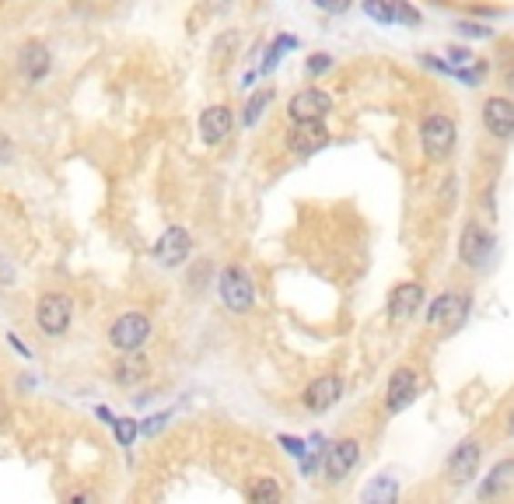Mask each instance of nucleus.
I'll return each mask as SVG.
<instances>
[{"mask_svg":"<svg viewBox=\"0 0 514 504\" xmlns=\"http://www.w3.org/2000/svg\"><path fill=\"white\" fill-rule=\"evenodd\" d=\"M333 67V60L326 56V53H315L312 60H308V74H322V70H329Z\"/></svg>","mask_w":514,"mask_h":504,"instance_id":"obj_27","label":"nucleus"},{"mask_svg":"<svg viewBox=\"0 0 514 504\" xmlns=\"http://www.w3.org/2000/svg\"><path fill=\"white\" fill-rule=\"evenodd\" d=\"M11 155H15L11 137H4V134H0V165H7V161H11Z\"/></svg>","mask_w":514,"mask_h":504,"instance_id":"obj_30","label":"nucleus"},{"mask_svg":"<svg viewBox=\"0 0 514 504\" xmlns=\"http://www.w3.org/2000/svg\"><path fill=\"white\" fill-rule=\"evenodd\" d=\"M189 252H193V238H189V231L179 228V225H172V228L157 238L155 259L161 263V267H182V263L189 259Z\"/></svg>","mask_w":514,"mask_h":504,"instance_id":"obj_9","label":"nucleus"},{"mask_svg":"<svg viewBox=\"0 0 514 504\" xmlns=\"http://www.w3.org/2000/svg\"><path fill=\"white\" fill-rule=\"evenodd\" d=\"M479 459H483V445L476 441V438H466L451 456H448V466H445V473H448V480L451 483H469L472 477H476V469H479Z\"/></svg>","mask_w":514,"mask_h":504,"instance_id":"obj_8","label":"nucleus"},{"mask_svg":"<svg viewBox=\"0 0 514 504\" xmlns=\"http://www.w3.org/2000/svg\"><path fill=\"white\" fill-rule=\"evenodd\" d=\"M388 7H392V22L420 25V11H417L413 4H406V0H388Z\"/></svg>","mask_w":514,"mask_h":504,"instance_id":"obj_23","label":"nucleus"},{"mask_svg":"<svg viewBox=\"0 0 514 504\" xmlns=\"http://www.w3.org/2000/svg\"><path fill=\"white\" fill-rule=\"evenodd\" d=\"M168 420V413H157V417H151L147 424H144V435H155V431H161V424Z\"/></svg>","mask_w":514,"mask_h":504,"instance_id":"obj_29","label":"nucleus"},{"mask_svg":"<svg viewBox=\"0 0 514 504\" xmlns=\"http://www.w3.org/2000/svg\"><path fill=\"white\" fill-rule=\"evenodd\" d=\"M455 28H459L466 39H490V35H493L487 25H476V22H459Z\"/></svg>","mask_w":514,"mask_h":504,"instance_id":"obj_26","label":"nucleus"},{"mask_svg":"<svg viewBox=\"0 0 514 504\" xmlns=\"http://www.w3.org/2000/svg\"><path fill=\"white\" fill-rule=\"evenodd\" d=\"M483 126L497 140L514 137V102L511 98H487L483 102Z\"/></svg>","mask_w":514,"mask_h":504,"instance_id":"obj_13","label":"nucleus"},{"mask_svg":"<svg viewBox=\"0 0 514 504\" xmlns=\"http://www.w3.org/2000/svg\"><path fill=\"white\" fill-rule=\"evenodd\" d=\"M329 144V130L322 126V119H308V123H294V130L287 134V147L294 155H315Z\"/></svg>","mask_w":514,"mask_h":504,"instance_id":"obj_11","label":"nucleus"},{"mask_svg":"<svg viewBox=\"0 0 514 504\" xmlns=\"http://www.w3.org/2000/svg\"><path fill=\"white\" fill-rule=\"evenodd\" d=\"M269 102H273V92H256L252 98H248V106H246L248 126H252V123H259V116H263V109H267Z\"/></svg>","mask_w":514,"mask_h":504,"instance_id":"obj_24","label":"nucleus"},{"mask_svg":"<svg viewBox=\"0 0 514 504\" xmlns=\"http://www.w3.org/2000/svg\"><path fill=\"white\" fill-rule=\"evenodd\" d=\"M455 140H459V130H455L451 116L434 113L420 123V144H424V155L430 161H445L455 151Z\"/></svg>","mask_w":514,"mask_h":504,"instance_id":"obj_1","label":"nucleus"},{"mask_svg":"<svg viewBox=\"0 0 514 504\" xmlns=\"http://www.w3.org/2000/svg\"><path fill=\"white\" fill-rule=\"evenodd\" d=\"M413 396H417V375H413V368H396L392 378H388V389H385V407H388V413L406 410V407L413 403Z\"/></svg>","mask_w":514,"mask_h":504,"instance_id":"obj_16","label":"nucleus"},{"mask_svg":"<svg viewBox=\"0 0 514 504\" xmlns=\"http://www.w3.org/2000/svg\"><path fill=\"white\" fill-rule=\"evenodd\" d=\"M147 337H151V316H144V312H123L119 319L109 326V344L116 350H140V347L147 344Z\"/></svg>","mask_w":514,"mask_h":504,"instance_id":"obj_4","label":"nucleus"},{"mask_svg":"<svg viewBox=\"0 0 514 504\" xmlns=\"http://www.w3.org/2000/svg\"><path fill=\"white\" fill-rule=\"evenodd\" d=\"M466 316H469V301L459 298V295H451V291H445L441 298L430 305L427 322H430V326H438L445 337H451V333H459V329H462Z\"/></svg>","mask_w":514,"mask_h":504,"instance_id":"obj_6","label":"nucleus"},{"mask_svg":"<svg viewBox=\"0 0 514 504\" xmlns=\"http://www.w3.org/2000/svg\"><path fill=\"white\" fill-rule=\"evenodd\" d=\"M322 11H333V15H343L347 7H350V0H315Z\"/></svg>","mask_w":514,"mask_h":504,"instance_id":"obj_28","label":"nucleus"},{"mask_svg":"<svg viewBox=\"0 0 514 504\" xmlns=\"http://www.w3.org/2000/svg\"><path fill=\"white\" fill-rule=\"evenodd\" d=\"M147 371H151L147 358H140L136 350H126V358L112 368V378H116L119 386H136V382H144V378H147Z\"/></svg>","mask_w":514,"mask_h":504,"instance_id":"obj_18","label":"nucleus"},{"mask_svg":"<svg viewBox=\"0 0 514 504\" xmlns=\"http://www.w3.org/2000/svg\"><path fill=\"white\" fill-rule=\"evenodd\" d=\"M339 396H343V378L339 375H322V378H315L312 386L305 389V407L312 413H326L329 407L339 403Z\"/></svg>","mask_w":514,"mask_h":504,"instance_id":"obj_15","label":"nucleus"},{"mask_svg":"<svg viewBox=\"0 0 514 504\" xmlns=\"http://www.w3.org/2000/svg\"><path fill=\"white\" fill-rule=\"evenodd\" d=\"M508 81H511V88H514V70H511V74H508Z\"/></svg>","mask_w":514,"mask_h":504,"instance_id":"obj_33","label":"nucleus"},{"mask_svg":"<svg viewBox=\"0 0 514 504\" xmlns=\"http://www.w3.org/2000/svg\"><path fill=\"white\" fill-rule=\"evenodd\" d=\"M459 256H462L466 267L483 270L493 256V235L479 221H466V228L459 235Z\"/></svg>","mask_w":514,"mask_h":504,"instance_id":"obj_5","label":"nucleus"},{"mask_svg":"<svg viewBox=\"0 0 514 504\" xmlns=\"http://www.w3.org/2000/svg\"><path fill=\"white\" fill-rule=\"evenodd\" d=\"M70 319H74V301L64 291H45L35 305V322L45 337H64Z\"/></svg>","mask_w":514,"mask_h":504,"instance_id":"obj_2","label":"nucleus"},{"mask_svg":"<svg viewBox=\"0 0 514 504\" xmlns=\"http://www.w3.org/2000/svg\"><path fill=\"white\" fill-rule=\"evenodd\" d=\"M514 480V459H504L500 466H493L490 480L479 487V498H493V494H500L508 483Z\"/></svg>","mask_w":514,"mask_h":504,"instance_id":"obj_20","label":"nucleus"},{"mask_svg":"<svg viewBox=\"0 0 514 504\" xmlns=\"http://www.w3.org/2000/svg\"><path fill=\"white\" fill-rule=\"evenodd\" d=\"M420 308H424V287H420L417 280L399 284V287L388 295V316H392V322H409Z\"/></svg>","mask_w":514,"mask_h":504,"instance_id":"obj_14","label":"nucleus"},{"mask_svg":"<svg viewBox=\"0 0 514 504\" xmlns=\"http://www.w3.org/2000/svg\"><path fill=\"white\" fill-rule=\"evenodd\" d=\"M217 287H221V301L235 312V316H246L256 301V287L242 267H224L217 277Z\"/></svg>","mask_w":514,"mask_h":504,"instance_id":"obj_3","label":"nucleus"},{"mask_svg":"<svg viewBox=\"0 0 514 504\" xmlns=\"http://www.w3.org/2000/svg\"><path fill=\"white\" fill-rule=\"evenodd\" d=\"M364 11H368L371 22L392 25V7H388V0H364Z\"/></svg>","mask_w":514,"mask_h":504,"instance_id":"obj_25","label":"nucleus"},{"mask_svg":"<svg viewBox=\"0 0 514 504\" xmlns=\"http://www.w3.org/2000/svg\"><path fill=\"white\" fill-rule=\"evenodd\" d=\"M49 67H53V53H49V46L45 43H39V39H28L22 49H18V70H22L25 81H43L45 74H49Z\"/></svg>","mask_w":514,"mask_h":504,"instance_id":"obj_12","label":"nucleus"},{"mask_svg":"<svg viewBox=\"0 0 514 504\" xmlns=\"http://www.w3.org/2000/svg\"><path fill=\"white\" fill-rule=\"evenodd\" d=\"M284 498V490H280V483L273 480V477H259V480L248 487V501L256 504H277Z\"/></svg>","mask_w":514,"mask_h":504,"instance_id":"obj_21","label":"nucleus"},{"mask_svg":"<svg viewBox=\"0 0 514 504\" xmlns=\"http://www.w3.org/2000/svg\"><path fill=\"white\" fill-rule=\"evenodd\" d=\"M333 109V98L326 92H318V88H305V92H297L287 102V116H291V123H308V119H326Z\"/></svg>","mask_w":514,"mask_h":504,"instance_id":"obj_10","label":"nucleus"},{"mask_svg":"<svg viewBox=\"0 0 514 504\" xmlns=\"http://www.w3.org/2000/svg\"><path fill=\"white\" fill-rule=\"evenodd\" d=\"M280 445H284L291 456H301V452H305V445H301V441H294V438H280Z\"/></svg>","mask_w":514,"mask_h":504,"instance_id":"obj_31","label":"nucleus"},{"mask_svg":"<svg viewBox=\"0 0 514 504\" xmlns=\"http://www.w3.org/2000/svg\"><path fill=\"white\" fill-rule=\"evenodd\" d=\"M511 435H514V413H511Z\"/></svg>","mask_w":514,"mask_h":504,"instance_id":"obj_34","label":"nucleus"},{"mask_svg":"<svg viewBox=\"0 0 514 504\" xmlns=\"http://www.w3.org/2000/svg\"><path fill=\"white\" fill-rule=\"evenodd\" d=\"M112 428H116V438H119V445H123V449H130V445L136 441V435H140V424L130 420V417H116V420H112Z\"/></svg>","mask_w":514,"mask_h":504,"instance_id":"obj_22","label":"nucleus"},{"mask_svg":"<svg viewBox=\"0 0 514 504\" xmlns=\"http://www.w3.org/2000/svg\"><path fill=\"white\" fill-rule=\"evenodd\" d=\"M231 126H235V116L227 106H210V109H203L200 116V137L207 144H221L227 134H231Z\"/></svg>","mask_w":514,"mask_h":504,"instance_id":"obj_17","label":"nucleus"},{"mask_svg":"<svg viewBox=\"0 0 514 504\" xmlns=\"http://www.w3.org/2000/svg\"><path fill=\"white\" fill-rule=\"evenodd\" d=\"M396 498H399V483L392 477H378V480L368 483V490H364V504H392Z\"/></svg>","mask_w":514,"mask_h":504,"instance_id":"obj_19","label":"nucleus"},{"mask_svg":"<svg viewBox=\"0 0 514 504\" xmlns=\"http://www.w3.org/2000/svg\"><path fill=\"white\" fill-rule=\"evenodd\" d=\"M448 56H451V64H469V60H472L469 49H451Z\"/></svg>","mask_w":514,"mask_h":504,"instance_id":"obj_32","label":"nucleus"},{"mask_svg":"<svg viewBox=\"0 0 514 504\" xmlns=\"http://www.w3.org/2000/svg\"><path fill=\"white\" fill-rule=\"evenodd\" d=\"M360 462V445L354 438H343V441H336L329 445V452L322 459V469H326V480L329 483H343L354 469H358Z\"/></svg>","mask_w":514,"mask_h":504,"instance_id":"obj_7","label":"nucleus"}]
</instances>
